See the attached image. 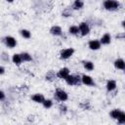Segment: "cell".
<instances>
[{
	"mask_svg": "<svg viewBox=\"0 0 125 125\" xmlns=\"http://www.w3.org/2000/svg\"><path fill=\"white\" fill-rule=\"evenodd\" d=\"M122 26L125 28V21H122Z\"/></svg>",
	"mask_w": 125,
	"mask_h": 125,
	"instance_id": "4dcf8cb0",
	"label": "cell"
},
{
	"mask_svg": "<svg viewBox=\"0 0 125 125\" xmlns=\"http://www.w3.org/2000/svg\"><path fill=\"white\" fill-rule=\"evenodd\" d=\"M21 34L22 37H24V38H26V39L30 38V36H31L30 31H28L27 29H21Z\"/></svg>",
	"mask_w": 125,
	"mask_h": 125,
	"instance_id": "7402d4cb",
	"label": "cell"
},
{
	"mask_svg": "<svg viewBox=\"0 0 125 125\" xmlns=\"http://www.w3.org/2000/svg\"><path fill=\"white\" fill-rule=\"evenodd\" d=\"M83 64H84V67L86 70L88 71H91L94 69V64L92 62H83Z\"/></svg>",
	"mask_w": 125,
	"mask_h": 125,
	"instance_id": "ac0fdd59",
	"label": "cell"
},
{
	"mask_svg": "<svg viewBox=\"0 0 125 125\" xmlns=\"http://www.w3.org/2000/svg\"><path fill=\"white\" fill-rule=\"evenodd\" d=\"M50 32H51V34H53V35L59 36V35H62V28H61L60 26H58V25H54V26L51 27Z\"/></svg>",
	"mask_w": 125,
	"mask_h": 125,
	"instance_id": "8fae6325",
	"label": "cell"
},
{
	"mask_svg": "<svg viewBox=\"0 0 125 125\" xmlns=\"http://www.w3.org/2000/svg\"><path fill=\"white\" fill-rule=\"evenodd\" d=\"M116 39H125V32H122V33H118L116 34Z\"/></svg>",
	"mask_w": 125,
	"mask_h": 125,
	"instance_id": "484cf974",
	"label": "cell"
},
{
	"mask_svg": "<svg viewBox=\"0 0 125 125\" xmlns=\"http://www.w3.org/2000/svg\"><path fill=\"white\" fill-rule=\"evenodd\" d=\"M83 2L81 1V0H75L74 1V3H73V5H72V9H74V10H80V9H82L83 8Z\"/></svg>",
	"mask_w": 125,
	"mask_h": 125,
	"instance_id": "2e32d148",
	"label": "cell"
},
{
	"mask_svg": "<svg viewBox=\"0 0 125 125\" xmlns=\"http://www.w3.org/2000/svg\"><path fill=\"white\" fill-rule=\"evenodd\" d=\"M0 94H1V101H4V98H5V94H4V92L1 91Z\"/></svg>",
	"mask_w": 125,
	"mask_h": 125,
	"instance_id": "f1b7e54d",
	"label": "cell"
},
{
	"mask_svg": "<svg viewBox=\"0 0 125 125\" xmlns=\"http://www.w3.org/2000/svg\"><path fill=\"white\" fill-rule=\"evenodd\" d=\"M64 80L68 85H80L82 83V78L80 76H78V75L69 74Z\"/></svg>",
	"mask_w": 125,
	"mask_h": 125,
	"instance_id": "7a4b0ae2",
	"label": "cell"
},
{
	"mask_svg": "<svg viewBox=\"0 0 125 125\" xmlns=\"http://www.w3.org/2000/svg\"><path fill=\"white\" fill-rule=\"evenodd\" d=\"M71 10L70 9H65L63 12H62V16L63 17H70L71 16Z\"/></svg>",
	"mask_w": 125,
	"mask_h": 125,
	"instance_id": "d4e9b609",
	"label": "cell"
},
{
	"mask_svg": "<svg viewBox=\"0 0 125 125\" xmlns=\"http://www.w3.org/2000/svg\"><path fill=\"white\" fill-rule=\"evenodd\" d=\"M79 29H80V33L82 36H85L89 33L90 31V28H89V25L86 23V22H81L80 25H79Z\"/></svg>",
	"mask_w": 125,
	"mask_h": 125,
	"instance_id": "8992f818",
	"label": "cell"
},
{
	"mask_svg": "<svg viewBox=\"0 0 125 125\" xmlns=\"http://www.w3.org/2000/svg\"><path fill=\"white\" fill-rule=\"evenodd\" d=\"M120 112H121L120 109H113V110H111V111H110V116H111V118L117 119L118 116H119V114H120Z\"/></svg>",
	"mask_w": 125,
	"mask_h": 125,
	"instance_id": "44dd1931",
	"label": "cell"
},
{
	"mask_svg": "<svg viewBox=\"0 0 125 125\" xmlns=\"http://www.w3.org/2000/svg\"><path fill=\"white\" fill-rule=\"evenodd\" d=\"M2 59H3L4 61H8V60H9V58L6 57V54H5V53H3V55H2Z\"/></svg>",
	"mask_w": 125,
	"mask_h": 125,
	"instance_id": "83f0119b",
	"label": "cell"
},
{
	"mask_svg": "<svg viewBox=\"0 0 125 125\" xmlns=\"http://www.w3.org/2000/svg\"><path fill=\"white\" fill-rule=\"evenodd\" d=\"M32 101L35 102V103H38V104H43V102L45 101V98L42 94H35L31 97Z\"/></svg>",
	"mask_w": 125,
	"mask_h": 125,
	"instance_id": "30bf717a",
	"label": "cell"
},
{
	"mask_svg": "<svg viewBox=\"0 0 125 125\" xmlns=\"http://www.w3.org/2000/svg\"><path fill=\"white\" fill-rule=\"evenodd\" d=\"M6 1H8V2H10V3H11V2H13L14 0H6Z\"/></svg>",
	"mask_w": 125,
	"mask_h": 125,
	"instance_id": "1f68e13d",
	"label": "cell"
},
{
	"mask_svg": "<svg viewBox=\"0 0 125 125\" xmlns=\"http://www.w3.org/2000/svg\"><path fill=\"white\" fill-rule=\"evenodd\" d=\"M114 66L118 69H125V62L122 59H117L114 61Z\"/></svg>",
	"mask_w": 125,
	"mask_h": 125,
	"instance_id": "7c38bea8",
	"label": "cell"
},
{
	"mask_svg": "<svg viewBox=\"0 0 125 125\" xmlns=\"http://www.w3.org/2000/svg\"><path fill=\"white\" fill-rule=\"evenodd\" d=\"M110 41H111V37H110V35L108 34V33H105V34H104L103 36H102V38H101V44H104V45H107V44H109L110 43Z\"/></svg>",
	"mask_w": 125,
	"mask_h": 125,
	"instance_id": "4fadbf2b",
	"label": "cell"
},
{
	"mask_svg": "<svg viewBox=\"0 0 125 125\" xmlns=\"http://www.w3.org/2000/svg\"><path fill=\"white\" fill-rule=\"evenodd\" d=\"M12 61H13V62H14L15 64L20 65V64L22 62V58H21V54H15V55L13 56V58H12Z\"/></svg>",
	"mask_w": 125,
	"mask_h": 125,
	"instance_id": "5bb4252c",
	"label": "cell"
},
{
	"mask_svg": "<svg viewBox=\"0 0 125 125\" xmlns=\"http://www.w3.org/2000/svg\"><path fill=\"white\" fill-rule=\"evenodd\" d=\"M116 88V82L114 80H108L107 83H106V89L107 91H113L114 89Z\"/></svg>",
	"mask_w": 125,
	"mask_h": 125,
	"instance_id": "9a60e30c",
	"label": "cell"
},
{
	"mask_svg": "<svg viewBox=\"0 0 125 125\" xmlns=\"http://www.w3.org/2000/svg\"><path fill=\"white\" fill-rule=\"evenodd\" d=\"M21 58H22V61H23V62H30V61L32 60L31 55H29V54H28V53H26V52L21 53Z\"/></svg>",
	"mask_w": 125,
	"mask_h": 125,
	"instance_id": "d6986e66",
	"label": "cell"
},
{
	"mask_svg": "<svg viewBox=\"0 0 125 125\" xmlns=\"http://www.w3.org/2000/svg\"><path fill=\"white\" fill-rule=\"evenodd\" d=\"M74 53V49L72 48H67V49H63L61 51L60 53V58L62 60H66L68 58H70Z\"/></svg>",
	"mask_w": 125,
	"mask_h": 125,
	"instance_id": "3957f363",
	"label": "cell"
},
{
	"mask_svg": "<svg viewBox=\"0 0 125 125\" xmlns=\"http://www.w3.org/2000/svg\"><path fill=\"white\" fill-rule=\"evenodd\" d=\"M104 7L105 10L114 11V10H117L120 7V4L116 0H104Z\"/></svg>",
	"mask_w": 125,
	"mask_h": 125,
	"instance_id": "6da1fadb",
	"label": "cell"
},
{
	"mask_svg": "<svg viewBox=\"0 0 125 125\" xmlns=\"http://www.w3.org/2000/svg\"><path fill=\"white\" fill-rule=\"evenodd\" d=\"M88 46L91 50H98L101 48V42L98 40H91L88 43Z\"/></svg>",
	"mask_w": 125,
	"mask_h": 125,
	"instance_id": "9c48e42d",
	"label": "cell"
},
{
	"mask_svg": "<svg viewBox=\"0 0 125 125\" xmlns=\"http://www.w3.org/2000/svg\"><path fill=\"white\" fill-rule=\"evenodd\" d=\"M55 96H56V98H57L59 101H61V102H64V101H66V100L68 99V96H67L66 92H64V91L62 90V89H57V90H56V93H55Z\"/></svg>",
	"mask_w": 125,
	"mask_h": 125,
	"instance_id": "277c9868",
	"label": "cell"
},
{
	"mask_svg": "<svg viewBox=\"0 0 125 125\" xmlns=\"http://www.w3.org/2000/svg\"><path fill=\"white\" fill-rule=\"evenodd\" d=\"M43 105H44V107H46V108H50V107L53 105V102H52L51 100H45V101L43 102Z\"/></svg>",
	"mask_w": 125,
	"mask_h": 125,
	"instance_id": "cb8c5ba5",
	"label": "cell"
},
{
	"mask_svg": "<svg viewBox=\"0 0 125 125\" xmlns=\"http://www.w3.org/2000/svg\"><path fill=\"white\" fill-rule=\"evenodd\" d=\"M69 75V69L67 67H62L59 70V72L57 73V76L59 78H62V79H65L67 76Z\"/></svg>",
	"mask_w": 125,
	"mask_h": 125,
	"instance_id": "5b68a950",
	"label": "cell"
},
{
	"mask_svg": "<svg viewBox=\"0 0 125 125\" xmlns=\"http://www.w3.org/2000/svg\"><path fill=\"white\" fill-rule=\"evenodd\" d=\"M82 83L85 84V85H88V86H94L95 85V82L93 80V78L89 75H83L82 77Z\"/></svg>",
	"mask_w": 125,
	"mask_h": 125,
	"instance_id": "ba28073f",
	"label": "cell"
},
{
	"mask_svg": "<svg viewBox=\"0 0 125 125\" xmlns=\"http://www.w3.org/2000/svg\"><path fill=\"white\" fill-rule=\"evenodd\" d=\"M60 109H61V111H62V112H65L67 108H66V106H65V105L61 104V105H60Z\"/></svg>",
	"mask_w": 125,
	"mask_h": 125,
	"instance_id": "4316f807",
	"label": "cell"
},
{
	"mask_svg": "<svg viewBox=\"0 0 125 125\" xmlns=\"http://www.w3.org/2000/svg\"><path fill=\"white\" fill-rule=\"evenodd\" d=\"M68 31H69V33H70V34L76 35V34H78V33L80 32V29H79V26H76V25H72V26H70V27H69Z\"/></svg>",
	"mask_w": 125,
	"mask_h": 125,
	"instance_id": "e0dca14e",
	"label": "cell"
},
{
	"mask_svg": "<svg viewBox=\"0 0 125 125\" xmlns=\"http://www.w3.org/2000/svg\"><path fill=\"white\" fill-rule=\"evenodd\" d=\"M117 120H118V122L120 124H125V112L121 111L119 116H118V118H117Z\"/></svg>",
	"mask_w": 125,
	"mask_h": 125,
	"instance_id": "603a6c76",
	"label": "cell"
},
{
	"mask_svg": "<svg viewBox=\"0 0 125 125\" xmlns=\"http://www.w3.org/2000/svg\"><path fill=\"white\" fill-rule=\"evenodd\" d=\"M5 43H6L7 47H9V48H14V47L16 46V44H17V41H16V39H15L14 37H12V36H7V37H5Z\"/></svg>",
	"mask_w": 125,
	"mask_h": 125,
	"instance_id": "52a82bcc",
	"label": "cell"
},
{
	"mask_svg": "<svg viewBox=\"0 0 125 125\" xmlns=\"http://www.w3.org/2000/svg\"><path fill=\"white\" fill-rule=\"evenodd\" d=\"M0 73H1V74H3V73H4V67H3V66H1V67H0Z\"/></svg>",
	"mask_w": 125,
	"mask_h": 125,
	"instance_id": "f546056e",
	"label": "cell"
},
{
	"mask_svg": "<svg viewBox=\"0 0 125 125\" xmlns=\"http://www.w3.org/2000/svg\"><path fill=\"white\" fill-rule=\"evenodd\" d=\"M57 74L54 72V71H49L47 74H46V80H49V81H53L55 78H56Z\"/></svg>",
	"mask_w": 125,
	"mask_h": 125,
	"instance_id": "ffe728a7",
	"label": "cell"
}]
</instances>
